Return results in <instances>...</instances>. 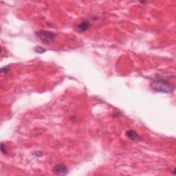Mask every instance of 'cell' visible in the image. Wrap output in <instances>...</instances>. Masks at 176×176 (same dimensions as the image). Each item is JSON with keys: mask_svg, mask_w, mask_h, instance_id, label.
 I'll return each instance as SVG.
<instances>
[{"mask_svg": "<svg viewBox=\"0 0 176 176\" xmlns=\"http://www.w3.org/2000/svg\"><path fill=\"white\" fill-rule=\"evenodd\" d=\"M150 87L153 90L160 93H172L174 92L175 87L174 85L168 80L164 79H157L153 80Z\"/></svg>", "mask_w": 176, "mask_h": 176, "instance_id": "obj_1", "label": "cell"}, {"mask_svg": "<svg viewBox=\"0 0 176 176\" xmlns=\"http://www.w3.org/2000/svg\"><path fill=\"white\" fill-rule=\"evenodd\" d=\"M36 35L43 43H44L46 45L52 44L57 37V34L55 33L47 30H40L37 32V33H36Z\"/></svg>", "mask_w": 176, "mask_h": 176, "instance_id": "obj_2", "label": "cell"}, {"mask_svg": "<svg viewBox=\"0 0 176 176\" xmlns=\"http://www.w3.org/2000/svg\"><path fill=\"white\" fill-rule=\"evenodd\" d=\"M53 172L55 175H65L68 174V169L63 164H57L53 167Z\"/></svg>", "mask_w": 176, "mask_h": 176, "instance_id": "obj_3", "label": "cell"}, {"mask_svg": "<svg viewBox=\"0 0 176 176\" xmlns=\"http://www.w3.org/2000/svg\"><path fill=\"white\" fill-rule=\"evenodd\" d=\"M90 22L85 20V21L82 22L80 24L77 25L76 30L79 32V33H83V32H85L88 29L89 26H90Z\"/></svg>", "mask_w": 176, "mask_h": 176, "instance_id": "obj_4", "label": "cell"}, {"mask_svg": "<svg viewBox=\"0 0 176 176\" xmlns=\"http://www.w3.org/2000/svg\"><path fill=\"white\" fill-rule=\"evenodd\" d=\"M125 134L129 139L134 141H140L141 140V138L139 135H138L136 132L131 129H129L126 131Z\"/></svg>", "mask_w": 176, "mask_h": 176, "instance_id": "obj_5", "label": "cell"}, {"mask_svg": "<svg viewBox=\"0 0 176 176\" xmlns=\"http://www.w3.org/2000/svg\"><path fill=\"white\" fill-rule=\"evenodd\" d=\"M34 51L39 54H42V53H45L46 50L45 48L41 47V46H37V47L34 48Z\"/></svg>", "mask_w": 176, "mask_h": 176, "instance_id": "obj_6", "label": "cell"}, {"mask_svg": "<svg viewBox=\"0 0 176 176\" xmlns=\"http://www.w3.org/2000/svg\"><path fill=\"white\" fill-rule=\"evenodd\" d=\"M1 151L2 154H7L6 148V147L4 145V144H2V145H1Z\"/></svg>", "mask_w": 176, "mask_h": 176, "instance_id": "obj_7", "label": "cell"}, {"mask_svg": "<svg viewBox=\"0 0 176 176\" xmlns=\"http://www.w3.org/2000/svg\"><path fill=\"white\" fill-rule=\"evenodd\" d=\"M8 69H9V67H8V66H6V67L2 68L1 70L2 73H6L8 71Z\"/></svg>", "mask_w": 176, "mask_h": 176, "instance_id": "obj_8", "label": "cell"}]
</instances>
